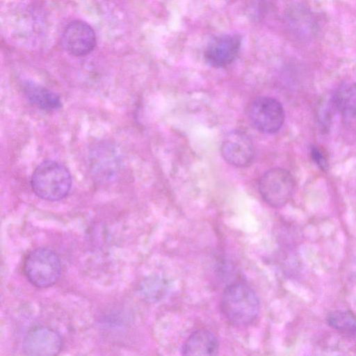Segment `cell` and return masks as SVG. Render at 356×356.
I'll return each mask as SVG.
<instances>
[{
    "label": "cell",
    "mask_w": 356,
    "mask_h": 356,
    "mask_svg": "<svg viewBox=\"0 0 356 356\" xmlns=\"http://www.w3.org/2000/svg\"><path fill=\"white\" fill-rule=\"evenodd\" d=\"M220 308L222 314L230 324L245 327L257 320L260 303L257 293L250 285L237 281L227 285L224 289Z\"/></svg>",
    "instance_id": "cell-1"
},
{
    "label": "cell",
    "mask_w": 356,
    "mask_h": 356,
    "mask_svg": "<svg viewBox=\"0 0 356 356\" xmlns=\"http://www.w3.org/2000/svg\"><path fill=\"white\" fill-rule=\"evenodd\" d=\"M72 176L68 169L59 162L47 160L40 163L34 170L31 185L40 198L59 201L65 198L72 187Z\"/></svg>",
    "instance_id": "cell-2"
},
{
    "label": "cell",
    "mask_w": 356,
    "mask_h": 356,
    "mask_svg": "<svg viewBox=\"0 0 356 356\" xmlns=\"http://www.w3.org/2000/svg\"><path fill=\"white\" fill-rule=\"evenodd\" d=\"M61 271L58 256L47 248L31 250L24 259V275L30 283L38 288L54 285L58 280Z\"/></svg>",
    "instance_id": "cell-3"
},
{
    "label": "cell",
    "mask_w": 356,
    "mask_h": 356,
    "mask_svg": "<svg viewBox=\"0 0 356 356\" xmlns=\"http://www.w3.org/2000/svg\"><path fill=\"white\" fill-rule=\"evenodd\" d=\"M295 187L291 174L286 169L274 168L260 179L259 190L263 200L270 207L280 208L291 199Z\"/></svg>",
    "instance_id": "cell-4"
},
{
    "label": "cell",
    "mask_w": 356,
    "mask_h": 356,
    "mask_svg": "<svg viewBox=\"0 0 356 356\" xmlns=\"http://www.w3.org/2000/svg\"><path fill=\"white\" fill-rule=\"evenodd\" d=\"M252 125L259 131L273 134L284 122V111L281 103L270 97H260L250 104L248 112Z\"/></svg>",
    "instance_id": "cell-5"
},
{
    "label": "cell",
    "mask_w": 356,
    "mask_h": 356,
    "mask_svg": "<svg viewBox=\"0 0 356 356\" xmlns=\"http://www.w3.org/2000/svg\"><path fill=\"white\" fill-rule=\"evenodd\" d=\"M63 344L62 337L56 330L38 326L26 333L22 343V350L26 355L53 356L60 353Z\"/></svg>",
    "instance_id": "cell-6"
},
{
    "label": "cell",
    "mask_w": 356,
    "mask_h": 356,
    "mask_svg": "<svg viewBox=\"0 0 356 356\" xmlns=\"http://www.w3.org/2000/svg\"><path fill=\"white\" fill-rule=\"evenodd\" d=\"M220 152L229 164L243 168L252 163L255 150L252 139L245 133L236 130L224 137Z\"/></svg>",
    "instance_id": "cell-7"
},
{
    "label": "cell",
    "mask_w": 356,
    "mask_h": 356,
    "mask_svg": "<svg viewBox=\"0 0 356 356\" xmlns=\"http://www.w3.org/2000/svg\"><path fill=\"white\" fill-rule=\"evenodd\" d=\"M241 45V38L237 34H221L213 38L204 50L207 63L214 67L231 64L236 58Z\"/></svg>",
    "instance_id": "cell-8"
},
{
    "label": "cell",
    "mask_w": 356,
    "mask_h": 356,
    "mask_svg": "<svg viewBox=\"0 0 356 356\" xmlns=\"http://www.w3.org/2000/svg\"><path fill=\"white\" fill-rule=\"evenodd\" d=\"M120 158L118 150L108 143L95 146L89 155V168L92 176L99 181H107L118 173Z\"/></svg>",
    "instance_id": "cell-9"
},
{
    "label": "cell",
    "mask_w": 356,
    "mask_h": 356,
    "mask_svg": "<svg viewBox=\"0 0 356 356\" xmlns=\"http://www.w3.org/2000/svg\"><path fill=\"white\" fill-rule=\"evenodd\" d=\"M63 43L68 53L75 56L90 54L96 44V36L92 27L86 22L74 21L65 29Z\"/></svg>",
    "instance_id": "cell-10"
},
{
    "label": "cell",
    "mask_w": 356,
    "mask_h": 356,
    "mask_svg": "<svg viewBox=\"0 0 356 356\" xmlns=\"http://www.w3.org/2000/svg\"><path fill=\"white\" fill-rule=\"evenodd\" d=\"M219 342L213 332L207 329L195 330L186 339L182 348L183 355H216Z\"/></svg>",
    "instance_id": "cell-11"
},
{
    "label": "cell",
    "mask_w": 356,
    "mask_h": 356,
    "mask_svg": "<svg viewBox=\"0 0 356 356\" xmlns=\"http://www.w3.org/2000/svg\"><path fill=\"white\" fill-rule=\"evenodd\" d=\"M22 90L30 104L41 110L56 111L62 106V101L56 93L35 82L25 81Z\"/></svg>",
    "instance_id": "cell-12"
},
{
    "label": "cell",
    "mask_w": 356,
    "mask_h": 356,
    "mask_svg": "<svg viewBox=\"0 0 356 356\" xmlns=\"http://www.w3.org/2000/svg\"><path fill=\"white\" fill-rule=\"evenodd\" d=\"M332 98L335 108L346 118L356 117V83H346L335 91Z\"/></svg>",
    "instance_id": "cell-13"
},
{
    "label": "cell",
    "mask_w": 356,
    "mask_h": 356,
    "mask_svg": "<svg viewBox=\"0 0 356 356\" xmlns=\"http://www.w3.org/2000/svg\"><path fill=\"white\" fill-rule=\"evenodd\" d=\"M326 321L330 327L344 334L356 333V316L351 312L334 310L330 312Z\"/></svg>",
    "instance_id": "cell-14"
},
{
    "label": "cell",
    "mask_w": 356,
    "mask_h": 356,
    "mask_svg": "<svg viewBox=\"0 0 356 356\" xmlns=\"http://www.w3.org/2000/svg\"><path fill=\"white\" fill-rule=\"evenodd\" d=\"M166 290L165 281L158 277L147 279L143 284L142 291L144 296L151 300H156L163 296Z\"/></svg>",
    "instance_id": "cell-15"
},
{
    "label": "cell",
    "mask_w": 356,
    "mask_h": 356,
    "mask_svg": "<svg viewBox=\"0 0 356 356\" xmlns=\"http://www.w3.org/2000/svg\"><path fill=\"white\" fill-rule=\"evenodd\" d=\"M311 157L316 165L322 170H325L327 168V160L321 152V151L316 147H312L311 149Z\"/></svg>",
    "instance_id": "cell-16"
}]
</instances>
